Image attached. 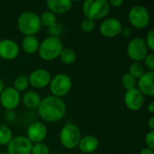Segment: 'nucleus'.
Listing matches in <instances>:
<instances>
[{
  "label": "nucleus",
  "instance_id": "obj_1",
  "mask_svg": "<svg viewBox=\"0 0 154 154\" xmlns=\"http://www.w3.org/2000/svg\"><path fill=\"white\" fill-rule=\"evenodd\" d=\"M37 112L44 122L51 124L57 123L66 116L67 106L62 98L51 95L42 99Z\"/></svg>",
  "mask_w": 154,
  "mask_h": 154
},
{
  "label": "nucleus",
  "instance_id": "obj_2",
  "mask_svg": "<svg viewBox=\"0 0 154 154\" xmlns=\"http://www.w3.org/2000/svg\"><path fill=\"white\" fill-rule=\"evenodd\" d=\"M17 28L19 32L24 35H36L42 28L40 16L33 11H24L21 13L17 18Z\"/></svg>",
  "mask_w": 154,
  "mask_h": 154
},
{
  "label": "nucleus",
  "instance_id": "obj_3",
  "mask_svg": "<svg viewBox=\"0 0 154 154\" xmlns=\"http://www.w3.org/2000/svg\"><path fill=\"white\" fill-rule=\"evenodd\" d=\"M111 7L107 0H86L82 4V12L86 18L98 21L106 18Z\"/></svg>",
  "mask_w": 154,
  "mask_h": 154
},
{
  "label": "nucleus",
  "instance_id": "obj_4",
  "mask_svg": "<svg viewBox=\"0 0 154 154\" xmlns=\"http://www.w3.org/2000/svg\"><path fill=\"white\" fill-rule=\"evenodd\" d=\"M62 49L63 44L60 38L48 36L40 42L38 53L42 60L51 61L59 58Z\"/></svg>",
  "mask_w": 154,
  "mask_h": 154
},
{
  "label": "nucleus",
  "instance_id": "obj_5",
  "mask_svg": "<svg viewBox=\"0 0 154 154\" xmlns=\"http://www.w3.org/2000/svg\"><path fill=\"white\" fill-rule=\"evenodd\" d=\"M81 137L80 129L78 125L72 123L64 125L60 132V144L67 150H73L77 148Z\"/></svg>",
  "mask_w": 154,
  "mask_h": 154
},
{
  "label": "nucleus",
  "instance_id": "obj_6",
  "mask_svg": "<svg viewBox=\"0 0 154 154\" xmlns=\"http://www.w3.org/2000/svg\"><path fill=\"white\" fill-rule=\"evenodd\" d=\"M51 96L62 98L67 96L72 88V79L65 73H59L51 78L49 84Z\"/></svg>",
  "mask_w": 154,
  "mask_h": 154
},
{
  "label": "nucleus",
  "instance_id": "obj_7",
  "mask_svg": "<svg viewBox=\"0 0 154 154\" xmlns=\"http://www.w3.org/2000/svg\"><path fill=\"white\" fill-rule=\"evenodd\" d=\"M128 20L132 25V28L144 29L150 24L151 14L144 5H135L129 10Z\"/></svg>",
  "mask_w": 154,
  "mask_h": 154
},
{
  "label": "nucleus",
  "instance_id": "obj_8",
  "mask_svg": "<svg viewBox=\"0 0 154 154\" xmlns=\"http://www.w3.org/2000/svg\"><path fill=\"white\" fill-rule=\"evenodd\" d=\"M143 38L134 37L130 40L126 47V52L130 60L134 62H141L150 53Z\"/></svg>",
  "mask_w": 154,
  "mask_h": 154
},
{
  "label": "nucleus",
  "instance_id": "obj_9",
  "mask_svg": "<svg viewBox=\"0 0 154 154\" xmlns=\"http://www.w3.org/2000/svg\"><path fill=\"white\" fill-rule=\"evenodd\" d=\"M21 94L13 87H6L0 94V104L6 111H14L21 103Z\"/></svg>",
  "mask_w": 154,
  "mask_h": 154
},
{
  "label": "nucleus",
  "instance_id": "obj_10",
  "mask_svg": "<svg viewBox=\"0 0 154 154\" xmlns=\"http://www.w3.org/2000/svg\"><path fill=\"white\" fill-rule=\"evenodd\" d=\"M124 102L125 106L133 112L139 111L143 108L145 102V97L141 91L135 88L130 90H126L124 96Z\"/></svg>",
  "mask_w": 154,
  "mask_h": 154
},
{
  "label": "nucleus",
  "instance_id": "obj_11",
  "mask_svg": "<svg viewBox=\"0 0 154 154\" xmlns=\"http://www.w3.org/2000/svg\"><path fill=\"white\" fill-rule=\"evenodd\" d=\"M32 143L24 135H18L6 145L8 154H31Z\"/></svg>",
  "mask_w": 154,
  "mask_h": 154
},
{
  "label": "nucleus",
  "instance_id": "obj_12",
  "mask_svg": "<svg viewBox=\"0 0 154 154\" xmlns=\"http://www.w3.org/2000/svg\"><path fill=\"white\" fill-rule=\"evenodd\" d=\"M123 28L122 22L116 17L106 18L99 25L100 33L106 38H116L121 32Z\"/></svg>",
  "mask_w": 154,
  "mask_h": 154
},
{
  "label": "nucleus",
  "instance_id": "obj_13",
  "mask_svg": "<svg viewBox=\"0 0 154 154\" xmlns=\"http://www.w3.org/2000/svg\"><path fill=\"white\" fill-rule=\"evenodd\" d=\"M51 79V75L46 69H36L28 76L29 84L37 89H42L49 86Z\"/></svg>",
  "mask_w": 154,
  "mask_h": 154
},
{
  "label": "nucleus",
  "instance_id": "obj_14",
  "mask_svg": "<svg viewBox=\"0 0 154 154\" xmlns=\"http://www.w3.org/2000/svg\"><path fill=\"white\" fill-rule=\"evenodd\" d=\"M47 134L48 130L46 125L39 121H35L30 124L26 130V137L32 144L43 143L47 137Z\"/></svg>",
  "mask_w": 154,
  "mask_h": 154
},
{
  "label": "nucleus",
  "instance_id": "obj_15",
  "mask_svg": "<svg viewBox=\"0 0 154 154\" xmlns=\"http://www.w3.org/2000/svg\"><path fill=\"white\" fill-rule=\"evenodd\" d=\"M20 53V46L12 39L0 41V58L5 60H14Z\"/></svg>",
  "mask_w": 154,
  "mask_h": 154
},
{
  "label": "nucleus",
  "instance_id": "obj_16",
  "mask_svg": "<svg viewBox=\"0 0 154 154\" xmlns=\"http://www.w3.org/2000/svg\"><path fill=\"white\" fill-rule=\"evenodd\" d=\"M154 71L147 70L141 78L137 79L136 88L141 91L144 97L154 96Z\"/></svg>",
  "mask_w": 154,
  "mask_h": 154
},
{
  "label": "nucleus",
  "instance_id": "obj_17",
  "mask_svg": "<svg viewBox=\"0 0 154 154\" xmlns=\"http://www.w3.org/2000/svg\"><path fill=\"white\" fill-rule=\"evenodd\" d=\"M46 5L54 14H65L71 10L73 2L71 0H48Z\"/></svg>",
  "mask_w": 154,
  "mask_h": 154
},
{
  "label": "nucleus",
  "instance_id": "obj_18",
  "mask_svg": "<svg viewBox=\"0 0 154 154\" xmlns=\"http://www.w3.org/2000/svg\"><path fill=\"white\" fill-rule=\"evenodd\" d=\"M99 146V141L95 135H85L82 136L79 143V149L83 153H93Z\"/></svg>",
  "mask_w": 154,
  "mask_h": 154
},
{
  "label": "nucleus",
  "instance_id": "obj_19",
  "mask_svg": "<svg viewBox=\"0 0 154 154\" xmlns=\"http://www.w3.org/2000/svg\"><path fill=\"white\" fill-rule=\"evenodd\" d=\"M41 101H42L41 96L39 95V93H37L34 90L25 91L21 97V102L23 103V105L30 110L37 109L40 106Z\"/></svg>",
  "mask_w": 154,
  "mask_h": 154
},
{
  "label": "nucleus",
  "instance_id": "obj_20",
  "mask_svg": "<svg viewBox=\"0 0 154 154\" xmlns=\"http://www.w3.org/2000/svg\"><path fill=\"white\" fill-rule=\"evenodd\" d=\"M40 41L36 35H29L24 36L22 40L21 45L23 50V51L27 54H34L38 52L39 46H40Z\"/></svg>",
  "mask_w": 154,
  "mask_h": 154
},
{
  "label": "nucleus",
  "instance_id": "obj_21",
  "mask_svg": "<svg viewBox=\"0 0 154 154\" xmlns=\"http://www.w3.org/2000/svg\"><path fill=\"white\" fill-rule=\"evenodd\" d=\"M59 59L62 63L66 65H70L77 60V53L71 48H63L59 56Z\"/></svg>",
  "mask_w": 154,
  "mask_h": 154
},
{
  "label": "nucleus",
  "instance_id": "obj_22",
  "mask_svg": "<svg viewBox=\"0 0 154 154\" xmlns=\"http://www.w3.org/2000/svg\"><path fill=\"white\" fill-rule=\"evenodd\" d=\"M14 138V134L10 127L3 123H0V146H6Z\"/></svg>",
  "mask_w": 154,
  "mask_h": 154
},
{
  "label": "nucleus",
  "instance_id": "obj_23",
  "mask_svg": "<svg viewBox=\"0 0 154 154\" xmlns=\"http://www.w3.org/2000/svg\"><path fill=\"white\" fill-rule=\"evenodd\" d=\"M40 21L42 23V26H45L47 28L53 25L55 23H57V16L51 11H44L40 15Z\"/></svg>",
  "mask_w": 154,
  "mask_h": 154
},
{
  "label": "nucleus",
  "instance_id": "obj_24",
  "mask_svg": "<svg viewBox=\"0 0 154 154\" xmlns=\"http://www.w3.org/2000/svg\"><path fill=\"white\" fill-rule=\"evenodd\" d=\"M29 86H30V84H29V80H28V76L21 75L14 79L13 88L14 89H16L19 93H21V92L26 91L27 88H29Z\"/></svg>",
  "mask_w": 154,
  "mask_h": 154
},
{
  "label": "nucleus",
  "instance_id": "obj_25",
  "mask_svg": "<svg viewBox=\"0 0 154 154\" xmlns=\"http://www.w3.org/2000/svg\"><path fill=\"white\" fill-rule=\"evenodd\" d=\"M145 72H146L145 71V68H144L143 64H142L141 62H133L129 66L128 73L130 75H132L134 78H135L136 79L141 78Z\"/></svg>",
  "mask_w": 154,
  "mask_h": 154
},
{
  "label": "nucleus",
  "instance_id": "obj_26",
  "mask_svg": "<svg viewBox=\"0 0 154 154\" xmlns=\"http://www.w3.org/2000/svg\"><path fill=\"white\" fill-rule=\"evenodd\" d=\"M122 86L125 90L135 88L137 86V79L129 73H125L122 77Z\"/></svg>",
  "mask_w": 154,
  "mask_h": 154
},
{
  "label": "nucleus",
  "instance_id": "obj_27",
  "mask_svg": "<svg viewBox=\"0 0 154 154\" xmlns=\"http://www.w3.org/2000/svg\"><path fill=\"white\" fill-rule=\"evenodd\" d=\"M96 28V22L89 19V18H84L81 23H80V29L82 32H86V33H89L92 32Z\"/></svg>",
  "mask_w": 154,
  "mask_h": 154
},
{
  "label": "nucleus",
  "instance_id": "obj_28",
  "mask_svg": "<svg viewBox=\"0 0 154 154\" xmlns=\"http://www.w3.org/2000/svg\"><path fill=\"white\" fill-rule=\"evenodd\" d=\"M50 147L44 143H38L32 144L31 154H50Z\"/></svg>",
  "mask_w": 154,
  "mask_h": 154
},
{
  "label": "nucleus",
  "instance_id": "obj_29",
  "mask_svg": "<svg viewBox=\"0 0 154 154\" xmlns=\"http://www.w3.org/2000/svg\"><path fill=\"white\" fill-rule=\"evenodd\" d=\"M63 30H64L63 25L60 23L57 22L53 25L48 28V32H49V35L51 37L60 38L63 33Z\"/></svg>",
  "mask_w": 154,
  "mask_h": 154
},
{
  "label": "nucleus",
  "instance_id": "obj_30",
  "mask_svg": "<svg viewBox=\"0 0 154 154\" xmlns=\"http://www.w3.org/2000/svg\"><path fill=\"white\" fill-rule=\"evenodd\" d=\"M144 41H145V43H146L149 51L152 52L154 50V31L152 29H150L147 32Z\"/></svg>",
  "mask_w": 154,
  "mask_h": 154
},
{
  "label": "nucleus",
  "instance_id": "obj_31",
  "mask_svg": "<svg viewBox=\"0 0 154 154\" xmlns=\"http://www.w3.org/2000/svg\"><path fill=\"white\" fill-rule=\"evenodd\" d=\"M143 61L144 63L143 66L145 69L151 71H154V54L152 52L149 53Z\"/></svg>",
  "mask_w": 154,
  "mask_h": 154
},
{
  "label": "nucleus",
  "instance_id": "obj_32",
  "mask_svg": "<svg viewBox=\"0 0 154 154\" xmlns=\"http://www.w3.org/2000/svg\"><path fill=\"white\" fill-rule=\"evenodd\" d=\"M145 144L146 147L152 149L154 148V131H150L149 133H147V134L145 135Z\"/></svg>",
  "mask_w": 154,
  "mask_h": 154
},
{
  "label": "nucleus",
  "instance_id": "obj_33",
  "mask_svg": "<svg viewBox=\"0 0 154 154\" xmlns=\"http://www.w3.org/2000/svg\"><path fill=\"white\" fill-rule=\"evenodd\" d=\"M120 34L124 37V38H131L133 35V28L131 26H123Z\"/></svg>",
  "mask_w": 154,
  "mask_h": 154
},
{
  "label": "nucleus",
  "instance_id": "obj_34",
  "mask_svg": "<svg viewBox=\"0 0 154 154\" xmlns=\"http://www.w3.org/2000/svg\"><path fill=\"white\" fill-rule=\"evenodd\" d=\"M5 118V120L8 123H13L15 120V118H16L14 111H6Z\"/></svg>",
  "mask_w": 154,
  "mask_h": 154
},
{
  "label": "nucleus",
  "instance_id": "obj_35",
  "mask_svg": "<svg viewBox=\"0 0 154 154\" xmlns=\"http://www.w3.org/2000/svg\"><path fill=\"white\" fill-rule=\"evenodd\" d=\"M110 7L112 8H119L124 5V1L123 0H110L108 1Z\"/></svg>",
  "mask_w": 154,
  "mask_h": 154
},
{
  "label": "nucleus",
  "instance_id": "obj_36",
  "mask_svg": "<svg viewBox=\"0 0 154 154\" xmlns=\"http://www.w3.org/2000/svg\"><path fill=\"white\" fill-rule=\"evenodd\" d=\"M140 154H154V152L152 149L145 147V148L142 149V151L140 152Z\"/></svg>",
  "mask_w": 154,
  "mask_h": 154
},
{
  "label": "nucleus",
  "instance_id": "obj_37",
  "mask_svg": "<svg viewBox=\"0 0 154 154\" xmlns=\"http://www.w3.org/2000/svg\"><path fill=\"white\" fill-rule=\"evenodd\" d=\"M148 127L150 128L151 131H154V117L152 116L149 121H148Z\"/></svg>",
  "mask_w": 154,
  "mask_h": 154
},
{
  "label": "nucleus",
  "instance_id": "obj_38",
  "mask_svg": "<svg viewBox=\"0 0 154 154\" xmlns=\"http://www.w3.org/2000/svg\"><path fill=\"white\" fill-rule=\"evenodd\" d=\"M147 110H148V112H149V113H151V114H153L154 113V101H151V102L149 103V105H148V106H147Z\"/></svg>",
  "mask_w": 154,
  "mask_h": 154
},
{
  "label": "nucleus",
  "instance_id": "obj_39",
  "mask_svg": "<svg viewBox=\"0 0 154 154\" xmlns=\"http://www.w3.org/2000/svg\"><path fill=\"white\" fill-rule=\"evenodd\" d=\"M5 83H4V81H3V79L0 78V94L3 92V90L5 89Z\"/></svg>",
  "mask_w": 154,
  "mask_h": 154
},
{
  "label": "nucleus",
  "instance_id": "obj_40",
  "mask_svg": "<svg viewBox=\"0 0 154 154\" xmlns=\"http://www.w3.org/2000/svg\"><path fill=\"white\" fill-rule=\"evenodd\" d=\"M0 154H8L6 152H0Z\"/></svg>",
  "mask_w": 154,
  "mask_h": 154
}]
</instances>
